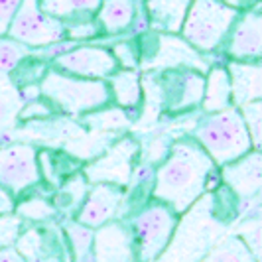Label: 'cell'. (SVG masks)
<instances>
[{
    "instance_id": "cell-1",
    "label": "cell",
    "mask_w": 262,
    "mask_h": 262,
    "mask_svg": "<svg viewBox=\"0 0 262 262\" xmlns=\"http://www.w3.org/2000/svg\"><path fill=\"white\" fill-rule=\"evenodd\" d=\"M213 170V160L197 140H180L158 170L154 199L168 205L176 215L184 213L207 189Z\"/></svg>"
},
{
    "instance_id": "cell-2",
    "label": "cell",
    "mask_w": 262,
    "mask_h": 262,
    "mask_svg": "<svg viewBox=\"0 0 262 262\" xmlns=\"http://www.w3.org/2000/svg\"><path fill=\"white\" fill-rule=\"evenodd\" d=\"M197 144L201 146L213 164H231L252 150L249 130L236 108L213 113L195 128Z\"/></svg>"
},
{
    "instance_id": "cell-3",
    "label": "cell",
    "mask_w": 262,
    "mask_h": 262,
    "mask_svg": "<svg viewBox=\"0 0 262 262\" xmlns=\"http://www.w3.org/2000/svg\"><path fill=\"white\" fill-rule=\"evenodd\" d=\"M39 93L69 115L93 113L111 101V89L103 81L67 77L55 71H50L43 77Z\"/></svg>"
},
{
    "instance_id": "cell-4",
    "label": "cell",
    "mask_w": 262,
    "mask_h": 262,
    "mask_svg": "<svg viewBox=\"0 0 262 262\" xmlns=\"http://www.w3.org/2000/svg\"><path fill=\"white\" fill-rule=\"evenodd\" d=\"M235 20L236 8L223 0H191L182 32L185 41L197 52H209L221 43Z\"/></svg>"
},
{
    "instance_id": "cell-5",
    "label": "cell",
    "mask_w": 262,
    "mask_h": 262,
    "mask_svg": "<svg viewBox=\"0 0 262 262\" xmlns=\"http://www.w3.org/2000/svg\"><path fill=\"white\" fill-rule=\"evenodd\" d=\"M178 225L176 213L164 203H152L132 221L134 262H154L170 245Z\"/></svg>"
},
{
    "instance_id": "cell-6",
    "label": "cell",
    "mask_w": 262,
    "mask_h": 262,
    "mask_svg": "<svg viewBox=\"0 0 262 262\" xmlns=\"http://www.w3.org/2000/svg\"><path fill=\"white\" fill-rule=\"evenodd\" d=\"M8 34L10 39L22 46L41 48L63 38L66 28L59 20L41 12L39 0H22L12 24L8 28Z\"/></svg>"
},
{
    "instance_id": "cell-7",
    "label": "cell",
    "mask_w": 262,
    "mask_h": 262,
    "mask_svg": "<svg viewBox=\"0 0 262 262\" xmlns=\"http://www.w3.org/2000/svg\"><path fill=\"white\" fill-rule=\"evenodd\" d=\"M136 154L138 144L132 138H122L85 168V180H89L91 184H111L117 187L128 185Z\"/></svg>"
},
{
    "instance_id": "cell-8",
    "label": "cell",
    "mask_w": 262,
    "mask_h": 262,
    "mask_svg": "<svg viewBox=\"0 0 262 262\" xmlns=\"http://www.w3.org/2000/svg\"><path fill=\"white\" fill-rule=\"evenodd\" d=\"M39 182L38 156L34 146L14 144L0 148V185L20 193Z\"/></svg>"
},
{
    "instance_id": "cell-9",
    "label": "cell",
    "mask_w": 262,
    "mask_h": 262,
    "mask_svg": "<svg viewBox=\"0 0 262 262\" xmlns=\"http://www.w3.org/2000/svg\"><path fill=\"white\" fill-rule=\"evenodd\" d=\"M14 249L26 262H66L67 249L59 231L50 225L28 227L14 241Z\"/></svg>"
},
{
    "instance_id": "cell-10",
    "label": "cell",
    "mask_w": 262,
    "mask_h": 262,
    "mask_svg": "<svg viewBox=\"0 0 262 262\" xmlns=\"http://www.w3.org/2000/svg\"><path fill=\"white\" fill-rule=\"evenodd\" d=\"M205 81L195 71L168 69L160 81V99L168 111H185L203 101Z\"/></svg>"
},
{
    "instance_id": "cell-11",
    "label": "cell",
    "mask_w": 262,
    "mask_h": 262,
    "mask_svg": "<svg viewBox=\"0 0 262 262\" xmlns=\"http://www.w3.org/2000/svg\"><path fill=\"white\" fill-rule=\"evenodd\" d=\"M148 69H197L201 73L207 71V63L201 57L195 48H191L187 41L176 38L171 34L158 36L156 53L144 63Z\"/></svg>"
},
{
    "instance_id": "cell-12",
    "label": "cell",
    "mask_w": 262,
    "mask_h": 262,
    "mask_svg": "<svg viewBox=\"0 0 262 262\" xmlns=\"http://www.w3.org/2000/svg\"><path fill=\"white\" fill-rule=\"evenodd\" d=\"M120 201H122L120 187L111 184H95L83 199V205L75 221L97 231L103 225L113 221V217L120 207Z\"/></svg>"
},
{
    "instance_id": "cell-13",
    "label": "cell",
    "mask_w": 262,
    "mask_h": 262,
    "mask_svg": "<svg viewBox=\"0 0 262 262\" xmlns=\"http://www.w3.org/2000/svg\"><path fill=\"white\" fill-rule=\"evenodd\" d=\"M55 66L66 69L73 75H83L91 79H103L111 75L117 67V59L105 48H95V46H85L71 52L57 55Z\"/></svg>"
},
{
    "instance_id": "cell-14",
    "label": "cell",
    "mask_w": 262,
    "mask_h": 262,
    "mask_svg": "<svg viewBox=\"0 0 262 262\" xmlns=\"http://www.w3.org/2000/svg\"><path fill=\"white\" fill-rule=\"evenodd\" d=\"M225 184L231 187L241 199H250L260 191L262 182V158L258 150L247 152L238 160L225 164L223 168Z\"/></svg>"
},
{
    "instance_id": "cell-15",
    "label": "cell",
    "mask_w": 262,
    "mask_h": 262,
    "mask_svg": "<svg viewBox=\"0 0 262 262\" xmlns=\"http://www.w3.org/2000/svg\"><path fill=\"white\" fill-rule=\"evenodd\" d=\"M93 256L97 262H134L130 233L117 223L103 225L95 231Z\"/></svg>"
},
{
    "instance_id": "cell-16",
    "label": "cell",
    "mask_w": 262,
    "mask_h": 262,
    "mask_svg": "<svg viewBox=\"0 0 262 262\" xmlns=\"http://www.w3.org/2000/svg\"><path fill=\"white\" fill-rule=\"evenodd\" d=\"M262 53V18L258 10L247 12L229 39V55L235 59H258Z\"/></svg>"
},
{
    "instance_id": "cell-17",
    "label": "cell",
    "mask_w": 262,
    "mask_h": 262,
    "mask_svg": "<svg viewBox=\"0 0 262 262\" xmlns=\"http://www.w3.org/2000/svg\"><path fill=\"white\" fill-rule=\"evenodd\" d=\"M229 81H231V99L236 106H243L262 97V67L260 63H229Z\"/></svg>"
},
{
    "instance_id": "cell-18",
    "label": "cell",
    "mask_w": 262,
    "mask_h": 262,
    "mask_svg": "<svg viewBox=\"0 0 262 262\" xmlns=\"http://www.w3.org/2000/svg\"><path fill=\"white\" fill-rule=\"evenodd\" d=\"M191 0H148L146 10L150 26L162 34H176L184 26Z\"/></svg>"
},
{
    "instance_id": "cell-19",
    "label": "cell",
    "mask_w": 262,
    "mask_h": 262,
    "mask_svg": "<svg viewBox=\"0 0 262 262\" xmlns=\"http://www.w3.org/2000/svg\"><path fill=\"white\" fill-rule=\"evenodd\" d=\"M231 81L223 67H215L209 71V77L203 87V108L207 113H221L231 108Z\"/></svg>"
},
{
    "instance_id": "cell-20",
    "label": "cell",
    "mask_w": 262,
    "mask_h": 262,
    "mask_svg": "<svg viewBox=\"0 0 262 262\" xmlns=\"http://www.w3.org/2000/svg\"><path fill=\"white\" fill-rule=\"evenodd\" d=\"M134 14H136L134 0H101L99 24L108 34H117L130 26Z\"/></svg>"
},
{
    "instance_id": "cell-21",
    "label": "cell",
    "mask_w": 262,
    "mask_h": 262,
    "mask_svg": "<svg viewBox=\"0 0 262 262\" xmlns=\"http://www.w3.org/2000/svg\"><path fill=\"white\" fill-rule=\"evenodd\" d=\"M24 108L22 95L10 75H0V130L12 128Z\"/></svg>"
},
{
    "instance_id": "cell-22",
    "label": "cell",
    "mask_w": 262,
    "mask_h": 262,
    "mask_svg": "<svg viewBox=\"0 0 262 262\" xmlns=\"http://www.w3.org/2000/svg\"><path fill=\"white\" fill-rule=\"evenodd\" d=\"M111 89L115 93L117 105L122 108H134L142 101V83L134 71H120L111 79Z\"/></svg>"
},
{
    "instance_id": "cell-23",
    "label": "cell",
    "mask_w": 262,
    "mask_h": 262,
    "mask_svg": "<svg viewBox=\"0 0 262 262\" xmlns=\"http://www.w3.org/2000/svg\"><path fill=\"white\" fill-rule=\"evenodd\" d=\"M101 0H39L41 12L55 20H66L73 16H87L99 10Z\"/></svg>"
},
{
    "instance_id": "cell-24",
    "label": "cell",
    "mask_w": 262,
    "mask_h": 262,
    "mask_svg": "<svg viewBox=\"0 0 262 262\" xmlns=\"http://www.w3.org/2000/svg\"><path fill=\"white\" fill-rule=\"evenodd\" d=\"M66 236L69 243V250L75 262H85L93 256V245H95V229H89L77 221L66 223Z\"/></svg>"
},
{
    "instance_id": "cell-25",
    "label": "cell",
    "mask_w": 262,
    "mask_h": 262,
    "mask_svg": "<svg viewBox=\"0 0 262 262\" xmlns=\"http://www.w3.org/2000/svg\"><path fill=\"white\" fill-rule=\"evenodd\" d=\"M203 262H260L236 235L225 238Z\"/></svg>"
},
{
    "instance_id": "cell-26",
    "label": "cell",
    "mask_w": 262,
    "mask_h": 262,
    "mask_svg": "<svg viewBox=\"0 0 262 262\" xmlns=\"http://www.w3.org/2000/svg\"><path fill=\"white\" fill-rule=\"evenodd\" d=\"M87 191H89L87 180H85L83 176H75V178H71L63 187H59V191L55 193V199H53V207L57 211L75 209L79 203H83Z\"/></svg>"
},
{
    "instance_id": "cell-27",
    "label": "cell",
    "mask_w": 262,
    "mask_h": 262,
    "mask_svg": "<svg viewBox=\"0 0 262 262\" xmlns=\"http://www.w3.org/2000/svg\"><path fill=\"white\" fill-rule=\"evenodd\" d=\"M14 215L20 219V221H30V223H46L50 221L52 217L57 215V209L53 207V203L41 199V197H32L22 201L16 209Z\"/></svg>"
},
{
    "instance_id": "cell-28",
    "label": "cell",
    "mask_w": 262,
    "mask_h": 262,
    "mask_svg": "<svg viewBox=\"0 0 262 262\" xmlns=\"http://www.w3.org/2000/svg\"><path fill=\"white\" fill-rule=\"evenodd\" d=\"M28 55V48L14 39L0 38V75H10Z\"/></svg>"
},
{
    "instance_id": "cell-29",
    "label": "cell",
    "mask_w": 262,
    "mask_h": 262,
    "mask_svg": "<svg viewBox=\"0 0 262 262\" xmlns=\"http://www.w3.org/2000/svg\"><path fill=\"white\" fill-rule=\"evenodd\" d=\"M87 124L95 130H117L128 124V118L122 108H105V111H95L87 117Z\"/></svg>"
},
{
    "instance_id": "cell-30",
    "label": "cell",
    "mask_w": 262,
    "mask_h": 262,
    "mask_svg": "<svg viewBox=\"0 0 262 262\" xmlns=\"http://www.w3.org/2000/svg\"><path fill=\"white\" fill-rule=\"evenodd\" d=\"M238 113H241L243 122H245V126L249 130L252 148L258 150V146H260V132H262V103L260 101L247 103V105L241 106Z\"/></svg>"
},
{
    "instance_id": "cell-31",
    "label": "cell",
    "mask_w": 262,
    "mask_h": 262,
    "mask_svg": "<svg viewBox=\"0 0 262 262\" xmlns=\"http://www.w3.org/2000/svg\"><path fill=\"white\" fill-rule=\"evenodd\" d=\"M238 238L249 247V250L260 260V219L252 217L247 219V223H243V227L238 229Z\"/></svg>"
},
{
    "instance_id": "cell-32",
    "label": "cell",
    "mask_w": 262,
    "mask_h": 262,
    "mask_svg": "<svg viewBox=\"0 0 262 262\" xmlns=\"http://www.w3.org/2000/svg\"><path fill=\"white\" fill-rule=\"evenodd\" d=\"M22 231V221L16 215H0V249L10 247Z\"/></svg>"
},
{
    "instance_id": "cell-33",
    "label": "cell",
    "mask_w": 262,
    "mask_h": 262,
    "mask_svg": "<svg viewBox=\"0 0 262 262\" xmlns=\"http://www.w3.org/2000/svg\"><path fill=\"white\" fill-rule=\"evenodd\" d=\"M22 0H0V38L8 32Z\"/></svg>"
},
{
    "instance_id": "cell-34",
    "label": "cell",
    "mask_w": 262,
    "mask_h": 262,
    "mask_svg": "<svg viewBox=\"0 0 262 262\" xmlns=\"http://www.w3.org/2000/svg\"><path fill=\"white\" fill-rule=\"evenodd\" d=\"M115 55L120 59V63L126 67H136L138 66V55L132 43H118L115 46Z\"/></svg>"
},
{
    "instance_id": "cell-35",
    "label": "cell",
    "mask_w": 262,
    "mask_h": 262,
    "mask_svg": "<svg viewBox=\"0 0 262 262\" xmlns=\"http://www.w3.org/2000/svg\"><path fill=\"white\" fill-rule=\"evenodd\" d=\"M97 34V26L95 24H89V22H83V24H77V26L69 28V36L71 38H93Z\"/></svg>"
},
{
    "instance_id": "cell-36",
    "label": "cell",
    "mask_w": 262,
    "mask_h": 262,
    "mask_svg": "<svg viewBox=\"0 0 262 262\" xmlns=\"http://www.w3.org/2000/svg\"><path fill=\"white\" fill-rule=\"evenodd\" d=\"M16 209V203H14L12 193L0 185V215H12Z\"/></svg>"
},
{
    "instance_id": "cell-37",
    "label": "cell",
    "mask_w": 262,
    "mask_h": 262,
    "mask_svg": "<svg viewBox=\"0 0 262 262\" xmlns=\"http://www.w3.org/2000/svg\"><path fill=\"white\" fill-rule=\"evenodd\" d=\"M0 262H26L22 256H20V252L14 249V245L10 247H2L0 249Z\"/></svg>"
},
{
    "instance_id": "cell-38",
    "label": "cell",
    "mask_w": 262,
    "mask_h": 262,
    "mask_svg": "<svg viewBox=\"0 0 262 262\" xmlns=\"http://www.w3.org/2000/svg\"><path fill=\"white\" fill-rule=\"evenodd\" d=\"M225 4H229L231 8H243V6H249L250 0H223Z\"/></svg>"
}]
</instances>
